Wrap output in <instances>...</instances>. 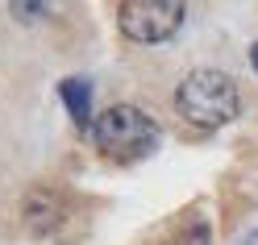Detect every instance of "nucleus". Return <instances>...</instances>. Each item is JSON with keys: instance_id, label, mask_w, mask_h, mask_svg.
<instances>
[{"instance_id": "nucleus-7", "label": "nucleus", "mask_w": 258, "mask_h": 245, "mask_svg": "<svg viewBox=\"0 0 258 245\" xmlns=\"http://www.w3.org/2000/svg\"><path fill=\"white\" fill-rule=\"evenodd\" d=\"M50 5H25V0H21V5H9V17H17V21H29V25H34V21H42V17H50Z\"/></svg>"}, {"instance_id": "nucleus-4", "label": "nucleus", "mask_w": 258, "mask_h": 245, "mask_svg": "<svg viewBox=\"0 0 258 245\" xmlns=\"http://www.w3.org/2000/svg\"><path fill=\"white\" fill-rule=\"evenodd\" d=\"M21 220L38 241H62L79 224L75 200L58 187H29L21 200Z\"/></svg>"}, {"instance_id": "nucleus-8", "label": "nucleus", "mask_w": 258, "mask_h": 245, "mask_svg": "<svg viewBox=\"0 0 258 245\" xmlns=\"http://www.w3.org/2000/svg\"><path fill=\"white\" fill-rule=\"evenodd\" d=\"M250 67H254V75H258V42L250 46Z\"/></svg>"}, {"instance_id": "nucleus-2", "label": "nucleus", "mask_w": 258, "mask_h": 245, "mask_svg": "<svg viewBox=\"0 0 258 245\" xmlns=\"http://www.w3.org/2000/svg\"><path fill=\"white\" fill-rule=\"evenodd\" d=\"M88 137L100 154L134 162V158H146L158 145V121L150 112H142L138 104H112L92 121Z\"/></svg>"}, {"instance_id": "nucleus-5", "label": "nucleus", "mask_w": 258, "mask_h": 245, "mask_svg": "<svg viewBox=\"0 0 258 245\" xmlns=\"http://www.w3.org/2000/svg\"><path fill=\"white\" fill-rule=\"evenodd\" d=\"M58 96H62V104H67V112H71V121L79 125V129H92V88H88V79H79V75H71V79H62L58 84Z\"/></svg>"}, {"instance_id": "nucleus-9", "label": "nucleus", "mask_w": 258, "mask_h": 245, "mask_svg": "<svg viewBox=\"0 0 258 245\" xmlns=\"http://www.w3.org/2000/svg\"><path fill=\"white\" fill-rule=\"evenodd\" d=\"M241 245H258V233H250V237H246V241H241Z\"/></svg>"}, {"instance_id": "nucleus-6", "label": "nucleus", "mask_w": 258, "mask_h": 245, "mask_svg": "<svg viewBox=\"0 0 258 245\" xmlns=\"http://www.w3.org/2000/svg\"><path fill=\"white\" fill-rule=\"evenodd\" d=\"M167 245H213V224L200 220V216H191V220H183L179 228H175V237Z\"/></svg>"}, {"instance_id": "nucleus-1", "label": "nucleus", "mask_w": 258, "mask_h": 245, "mask_svg": "<svg viewBox=\"0 0 258 245\" xmlns=\"http://www.w3.org/2000/svg\"><path fill=\"white\" fill-rule=\"evenodd\" d=\"M175 112L196 129H225L241 112V92L229 71L196 67L179 79L175 88Z\"/></svg>"}, {"instance_id": "nucleus-3", "label": "nucleus", "mask_w": 258, "mask_h": 245, "mask_svg": "<svg viewBox=\"0 0 258 245\" xmlns=\"http://www.w3.org/2000/svg\"><path fill=\"white\" fill-rule=\"evenodd\" d=\"M187 21L183 0H125L117 5V29L138 46L171 42Z\"/></svg>"}]
</instances>
